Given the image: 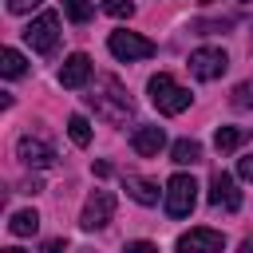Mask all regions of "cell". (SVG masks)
<instances>
[{
    "mask_svg": "<svg viewBox=\"0 0 253 253\" xmlns=\"http://www.w3.org/2000/svg\"><path fill=\"white\" fill-rule=\"evenodd\" d=\"M225 237L217 229H190L178 237V253H221Z\"/></svg>",
    "mask_w": 253,
    "mask_h": 253,
    "instance_id": "9",
    "label": "cell"
},
{
    "mask_svg": "<svg viewBox=\"0 0 253 253\" xmlns=\"http://www.w3.org/2000/svg\"><path fill=\"white\" fill-rule=\"evenodd\" d=\"M126 194L138 202V206H158V194H166V190H158V182L154 178H126Z\"/></svg>",
    "mask_w": 253,
    "mask_h": 253,
    "instance_id": "13",
    "label": "cell"
},
{
    "mask_svg": "<svg viewBox=\"0 0 253 253\" xmlns=\"http://www.w3.org/2000/svg\"><path fill=\"white\" fill-rule=\"evenodd\" d=\"M67 134H71L75 146H87V142H91V123H87L83 115H71V119H67Z\"/></svg>",
    "mask_w": 253,
    "mask_h": 253,
    "instance_id": "18",
    "label": "cell"
},
{
    "mask_svg": "<svg viewBox=\"0 0 253 253\" xmlns=\"http://www.w3.org/2000/svg\"><path fill=\"white\" fill-rule=\"evenodd\" d=\"M24 40L32 43V51L51 55V51H55V40H59V16H55V12H40V16L24 28Z\"/></svg>",
    "mask_w": 253,
    "mask_h": 253,
    "instance_id": "4",
    "label": "cell"
},
{
    "mask_svg": "<svg viewBox=\"0 0 253 253\" xmlns=\"http://www.w3.org/2000/svg\"><path fill=\"white\" fill-rule=\"evenodd\" d=\"M63 12H67V20H75V24H87L91 20V0H63Z\"/></svg>",
    "mask_w": 253,
    "mask_h": 253,
    "instance_id": "19",
    "label": "cell"
},
{
    "mask_svg": "<svg viewBox=\"0 0 253 253\" xmlns=\"http://www.w3.org/2000/svg\"><path fill=\"white\" fill-rule=\"evenodd\" d=\"M36 4H40V0H8V12H12V16H24V12H32Z\"/></svg>",
    "mask_w": 253,
    "mask_h": 253,
    "instance_id": "22",
    "label": "cell"
},
{
    "mask_svg": "<svg viewBox=\"0 0 253 253\" xmlns=\"http://www.w3.org/2000/svg\"><path fill=\"white\" fill-rule=\"evenodd\" d=\"M225 67H229V55H225L221 47H198V51L190 55V71H194L202 83L221 79V75H225Z\"/></svg>",
    "mask_w": 253,
    "mask_h": 253,
    "instance_id": "7",
    "label": "cell"
},
{
    "mask_svg": "<svg viewBox=\"0 0 253 253\" xmlns=\"http://www.w3.org/2000/svg\"><path fill=\"white\" fill-rule=\"evenodd\" d=\"M16 154H20L24 166H36V170H43V166L55 162V146H51L43 134H24V138L16 142Z\"/></svg>",
    "mask_w": 253,
    "mask_h": 253,
    "instance_id": "8",
    "label": "cell"
},
{
    "mask_svg": "<svg viewBox=\"0 0 253 253\" xmlns=\"http://www.w3.org/2000/svg\"><path fill=\"white\" fill-rule=\"evenodd\" d=\"M170 162H178V166L202 162V142H198V138H178V142L170 146Z\"/></svg>",
    "mask_w": 253,
    "mask_h": 253,
    "instance_id": "14",
    "label": "cell"
},
{
    "mask_svg": "<svg viewBox=\"0 0 253 253\" xmlns=\"http://www.w3.org/2000/svg\"><path fill=\"white\" fill-rule=\"evenodd\" d=\"M126 253H154L150 241H126Z\"/></svg>",
    "mask_w": 253,
    "mask_h": 253,
    "instance_id": "25",
    "label": "cell"
},
{
    "mask_svg": "<svg viewBox=\"0 0 253 253\" xmlns=\"http://www.w3.org/2000/svg\"><path fill=\"white\" fill-rule=\"evenodd\" d=\"M87 103H91L95 115L107 119V123H126V119H130V95H126V87H123L115 75H103V79L95 83V91L87 95Z\"/></svg>",
    "mask_w": 253,
    "mask_h": 253,
    "instance_id": "1",
    "label": "cell"
},
{
    "mask_svg": "<svg viewBox=\"0 0 253 253\" xmlns=\"http://www.w3.org/2000/svg\"><path fill=\"white\" fill-rule=\"evenodd\" d=\"M87 79H91V55H83V51L67 55L63 67H59V83L63 87H83Z\"/></svg>",
    "mask_w": 253,
    "mask_h": 253,
    "instance_id": "11",
    "label": "cell"
},
{
    "mask_svg": "<svg viewBox=\"0 0 253 253\" xmlns=\"http://www.w3.org/2000/svg\"><path fill=\"white\" fill-rule=\"evenodd\" d=\"M103 12L115 20H130L134 16V0H103Z\"/></svg>",
    "mask_w": 253,
    "mask_h": 253,
    "instance_id": "20",
    "label": "cell"
},
{
    "mask_svg": "<svg viewBox=\"0 0 253 253\" xmlns=\"http://www.w3.org/2000/svg\"><path fill=\"white\" fill-rule=\"evenodd\" d=\"M111 217H115V194H111V190H91V198L83 202L79 225H83V229H103Z\"/></svg>",
    "mask_w": 253,
    "mask_h": 253,
    "instance_id": "6",
    "label": "cell"
},
{
    "mask_svg": "<svg viewBox=\"0 0 253 253\" xmlns=\"http://www.w3.org/2000/svg\"><path fill=\"white\" fill-rule=\"evenodd\" d=\"M241 253H253V237H245V241H241Z\"/></svg>",
    "mask_w": 253,
    "mask_h": 253,
    "instance_id": "27",
    "label": "cell"
},
{
    "mask_svg": "<svg viewBox=\"0 0 253 253\" xmlns=\"http://www.w3.org/2000/svg\"><path fill=\"white\" fill-rule=\"evenodd\" d=\"M0 71H4L8 79H20V75L28 71V63H24V55H20L16 47H4V51H0Z\"/></svg>",
    "mask_w": 253,
    "mask_h": 253,
    "instance_id": "16",
    "label": "cell"
},
{
    "mask_svg": "<svg viewBox=\"0 0 253 253\" xmlns=\"http://www.w3.org/2000/svg\"><path fill=\"white\" fill-rule=\"evenodd\" d=\"M107 47H111V55L115 59H150L158 47H154V40H146V36H138V32H111V40H107Z\"/></svg>",
    "mask_w": 253,
    "mask_h": 253,
    "instance_id": "5",
    "label": "cell"
},
{
    "mask_svg": "<svg viewBox=\"0 0 253 253\" xmlns=\"http://www.w3.org/2000/svg\"><path fill=\"white\" fill-rule=\"evenodd\" d=\"M233 103L237 107H253V83H237L233 87Z\"/></svg>",
    "mask_w": 253,
    "mask_h": 253,
    "instance_id": "21",
    "label": "cell"
},
{
    "mask_svg": "<svg viewBox=\"0 0 253 253\" xmlns=\"http://www.w3.org/2000/svg\"><path fill=\"white\" fill-rule=\"evenodd\" d=\"M130 146H134V154L150 158V154H158V150L166 146V130H162V126H138V130L130 134Z\"/></svg>",
    "mask_w": 253,
    "mask_h": 253,
    "instance_id": "12",
    "label": "cell"
},
{
    "mask_svg": "<svg viewBox=\"0 0 253 253\" xmlns=\"http://www.w3.org/2000/svg\"><path fill=\"white\" fill-rule=\"evenodd\" d=\"M241 4H249V0H241Z\"/></svg>",
    "mask_w": 253,
    "mask_h": 253,
    "instance_id": "29",
    "label": "cell"
},
{
    "mask_svg": "<svg viewBox=\"0 0 253 253\" xmlns=\"http://www.w3.org/2000/svg\"><path fill=\"white\" fill-rule=\"evenodd\" d=\"M237 174H241L245 182H253V154H245V158L237 162Z\"/></svg>",
    "mask_w": 253,
    "mask_h": 253,
    "instance_id": "23",
    "label": "cell"
},
{
    "mask_svg": "<svg viewBox=\"0 0 253 253\" xmlns=\"http://www.w3.org/2000/svg\"><path fill=\"white\" fill-rule=\"evenodd\" d=\"M40 229V213L36 210H16L12 217H8V233L12 237H32Z\"/></svg>",
    "mask_w": 253,
    "mask_h": 253,
    "instance_id": "15",
    "label": "cell"
},
{
    "mask_svg": "<svg viewBox=\"0 0 253 253\" xmlns=\"http://www.w3.org/2000/svg\"><path fill=\"white\" fill-rule=\"evenodd\" d=\"M40 190H43L40 178H24V182H20V194H40Z\"/></svg>",
    "mask_w": 253,
    "mask_h": 253,
    "instance_id": "24",
    "label": "cell"
},
{
    "mask_svg": "<svg viewBox=\"0 0 253 253\" xmlns=\"http://www.w3.org/2000/svg\"><path fill=\"white\" fill-rule=\"evenodd\" d=\"M162 206H166V217H190L194 206H198V182L190 174H174L166 182V194H162Z\"/></svg>",
    "mask_w": 253,
    "mask_h": 253,
    "instance_id": "3",
    "label": "cell"
},
{
    "mask_svg": "<svg viewBox=\"0 0 253 253\" xmlns=\"http://www.w3.org/2000/svg\"><path fill=\"white\" fill-rule=\"evenodd\" d=\"M249 36H253V24H249Z\"/></svg>",
    "mask_w": 253,
    "mask_h": 253,
    "instance_id": "28",
    "label": "cell"
},
{
    "mask_svg": "<svg viewBox=\"0 0 253 253\" xmlns=\"http://www.w3.org/2000/svg\"><path fill=\"white\" fill-rule=\"evenodd\" d=\"M210 206H217V210H237V206H241L237 182H233L225 170H217V174L210 178Z\"/></svg>",
    "mask_w": 253,
    "mask_h": 253,
    "instance_id": "10",
    "label": "cell"
},
{
    "mask_svg": "<svg viewBox=\"0 0 253 253\" xmlns=\"http://www.w3.org/2000/svg\"><path fill=\"white\" fill-rule=\"evenodd\" d=\"M59 249H67V241H59V237L55 241H43V253H59Z\"/></svg>",
    "mask_w": 253,
    "mask_h": 253,
    "instance_id": "26",
    "label": "cell"
},
{
    "mask_svg": "<svg viewBox=\"0 0 253 253\" xmlns=\"http://www.w3.org/2000/svg\"><path fill=\"white\" fill-rule=\"evenodd\" d=\"M241 138H245V130H237V126H217L213 146H217L221 154H229V150H237V146H241Z\"/></svg>",
    "mask_w": 253,
    "mask_h": 253,
    "instance_id": "17",
    "label": "cell"
},
{
    "mask_svg": "<svg viewBox=\"0 0 253 253\" xmlns=\"http://www.w3.org/2000/svg\"><path fill=\"white\" fill-rule=\"evenodd\" d=\"M146 91H150V103L162 111V115H182L186 107H190V91L186 87H178L166 71H158V75H150V83H146Z\"/></svg>",
    "mask_w": 253,
    "mask_h": 253,
    "instance_id": "2",
    "label": "cell"
}]
</instances>
